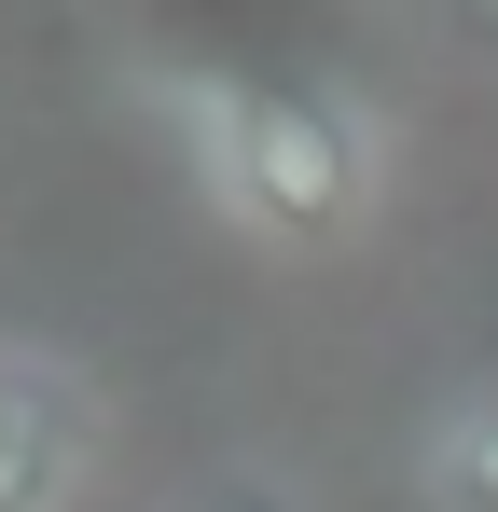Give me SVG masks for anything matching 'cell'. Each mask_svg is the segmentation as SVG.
<instances>
[{
  "label": "cell",
  "mask_w": 498,
  "mask_h": 512,
  "mask_svg": "<svg viewBox=\"0 0 498 512\" xmlns=\"http://www.w3.org/2000/svg\"><path fill=\"white\" fill-rule=\"evenodd\" d=\"M194 139L222 167V208L263 222V236H291V250L346 236L360 194H374V139H360V111L332 84H208Z\"/></svg>",
  "instance_id": "obj_1"
},
{
  "label": "cell",
  "mask_w": 498,
  "mask_h": 512,
  "mask_svg": "<svg viewBox=\"0 0 498 512\" xmlns=\"http://www.w3.org/2000/svg\"><path fill=\"white\" fill-rule=\"evenodd\" d=\"M153 42L180 84H332V14L319 0H153Z\"/></svg>",
  "instance_id": "obj_2"
},
{
  "label": "cell",
  "mask_w": 498,
  "mask_h": 512,
  "mask_svg": "<svg viewBox=\"0 0 498 512\" xmlns=\"http://www.w3.org/2000/svg\"><path fill=\"white\" fill-rule=\"evenodd\" d=\"M83 443H97L83 388L56 374V360L0 346V512H56L83 485Z\"/></svg>",
  "instance_id": "obj_3"
},
{
  "label": "cell",
  "mask_w": 498,
  "mask_h": 512,
  "mask_svg": "<svg viewBox=\"0 0 498 512\" xmlns=\"http://www.w3.org/2000/svg\"><path fill=\"white\" fill-rule=\"evenodd\" d=\"M429 499L443 512H498V388H471L457 416L429 429Z\"/></svg>",
  "instance_id": "obj_4"
},
{
  "label": "cell",
  "mask_w": 498,
  "mask_h": 512,
  "mask_svg": "<svg viewBox=\"0 0 498 512\" xmlns=\"http://www.w3.org/2000/svg\"><path fill=\"white\" fill-rule=\"evenodd\" d=\"M180 512H291V485H277V471H208Z\"/></svg>",
  "instance_id": "obj_5"
},
{
  "label": "cell",
  "mask_w": 498,
  "mask_h": 512,
  "mask_svg": "<svg viewBox=\"0 0 498 512\" xmlns=\"http://www.w3.org/2000/svg\"><path fill=\"white\" fill-rule=\"evenodd\" d=\"M471 28H485V42H498V0H471Z\"/></svg>",
  "instance_id": "obj_6"
}]
</instances>
